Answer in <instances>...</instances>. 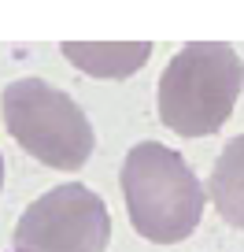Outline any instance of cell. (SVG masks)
I'll return each instance as SVG.
<instances>
[{
    "label": "cell",
    "instance_id": "1",
    "mask_svg": "<svg viewBox=\"0 0 244 252\" xmlns=\"http://www.w3.org/2000/svg\"><path fill=\"white\" fill-rule=\"evenodd\" d=\"M244 89V63L226 41H192L166 63L156 89V108L166 130L207 137L229 123Z\"/></svg>",
    "mask_w": 244,
    "mask_h": 252
},
{
    "label": "cell",
    "instance_id": "2",
    "mask_svg": "<svg viewBox=\"0 0 244 252\" xmlns=\"http://www.w3.org/2000/svg\"><path fill=\"white\" fill-rule=\"evenodd\" d=\"M122 197L134 230L152 245H178L200 226L204 186L192 167L159 141H141L122 159Z\"/></svg>",
    "mask_w": 244,
    "mask_h": 252
},
{
    "label": "cell",
    "instance_id": "3",
    "mask_svg": "<svg viewBox=\"0 0 244 252\" xmlns=\"http://www.w3.org/2000/svg\"><path fill=\"white\" fill-rule=\"evenodd\" d=\"M4 126L26 156L55 171H78L93 156V123L71 100V93L48 86L45 78H19L0 96Z\"/></svg>",
    "mask_w": 244,
    "mask_h": 252
},
{
    "label": "cell",
    "instance_id": "4",
    "mask_svg": "<svg viewBox=\"0 0 244 252\" xmlns=\"http://www.w3.org/2000/svg\"><path fill=\"white\" fill-rule=\"evenodd\" d=\"M108 204L81 182H67L41 193L15 222V252H108Z\"/></svg>",
    "mask_w": 244,
    "mask_h": 252
},
{
    "label": "cell",
    "instance_id": "5",
    "mask_svg": "<svg viewBox=\"0 0 244 252\" xmlns=\"http://www.w3.org/2000/svg\"><path fill=\"white\" fill-rule=\"evenodd\" d=\"M207 193H211L218 215L229 226L244 230V134L226 141V149L215 159V171L207 178Z\"/></svg>",
    "mask_w": 244,
    "mask_h": 252
},
{
    "label": "cell",
    "instance_id": "6",
    "mask_svg": "<svg viewBox=\"0 0 244 252\" xmlns=\"http://www.w3.org/2000/svg\"><path fill=\"white\" fill-rule=\"evenodd\" d=\"M63 56L89 74L100 78H122V74L144 67L152 56V45H81V41H63Z\"/></svg>",
    "mask_w": 244,
    "mask_h": 252
},
{
    "label": "cell",
    "instance_id": "7",
    "mask_svg": "<svg viewBox=\"0 0 244 252\" xmlns=\"http://www.w3.org/2000/svg\"><path fill=\"white\" fill-rule=\"evenodd\" d=\"M0 189H4V156H0Z\"/></svg>",
    "mask_w": 244,
    "mask_h": 252
}]
</instances>
